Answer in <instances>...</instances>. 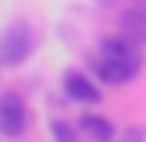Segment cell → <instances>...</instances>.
Wrapping results in <instances>:
<instances>
[{
  "instance_id": "cell-4",
  "label": "cell",
  "mask_w": 146,
  "mask_h": 142,
  "mask_svg": "<svg viewBox=\"0 0 146 142\" xmlns=\"http://www.w3.org/2000/svg\"><path fill=\"white\" fill-rule=\"evenodd\" d=\"M118 32L125 36L128 43H135L139 50L146 46V0H135V4H128L125 11H121Z\"/></svg>"
},
{
  "instance_id": "cell-2",
  "label": "cell",
  "mask_w": 146,
  "mask_h": 142,
  "mask_svg": "<svg viewBox=\"0 0 146 142\" xmlns=\"http://www.w3.org/2000/svg\"><path fill=\"white\" fill-rule=\"evenodd\" d=\"M32 57V36H29L25 25H11L4 36H0V64L7 68H18Z\"/></svg>"
},
{
  "instance_id": "cell-3",
  "label": "cell",
  "mask_w": 146,
  "mask_h": 142,
  "mask_svg": "<svg viewBox=\"0 0 146 142\" xmlns=\"http://www.w3.org/2000/svg\"><path fill=\"white\" fill-rule=\"evenodd\" d=\"M25 128H29L25 99H21L18 92H4V96H0V131H4L7 139H18V135H25Z\"/></svg>"
},
{
  "instance_id": "cell-6",
  "label": "cell",
  "mask_w": 146,
  "mask_h": 142,
  "mask_svg": "<svg viewBox=\"0 0 146 142\" xmlns=\"http://www.w3.org/2000/svg\"><path fill=\"white\" fill-rule=\"evenodd\" d=\"M82 131L89 135L93 142H111L114 139V124L107 117H100V114H86L82 117Z\"/></svg>"
},
{
  "instance_id": "cell-8",
  "label": "cell",
  "mask_w": 146,
  "mask_h": 142,
  "mask_svg": "<svg viewBox=\"0 0 146 142\" xmlns=\"http://www.w3.org/2000/svg\"><path fill=\"white\" fill-rule=\"evenodd\" d=\"M143 139H146V135H143V128H128V131L121 135L118 142H143Z\"/></svg>"
},
{
  "instance_id": "cell-5",
  "label": "cell",
  "mask_w": 146,
  "mask_h": 142,
  "mask_svg": "<svg viewBox=\"0 0 146 142\" xmlns=\"http://www.w3.org/2000/svg\"><path fill=\"white\" fill-rule=\"evenodd\" d=\"M64 92H68L71 99H78V103H100V85L93 82L89 75H82V71H68L64 75Z\"/></svg>"
},
{
  "instance_id": "cell-7",
  "label": "cell",
  "mask_w": 146,
  "mask_h": 142,
  "mask_svg": "<svg viewBox=\"0 0 146 142\" xmlns=\"http://www.w3.org/2000/svg\"><path fill=\"white\" fill-rule=\"evenodd\" d=\"M54 139H57V142H75V128H71L68 121L57 117V121H54Z\"/></svg>"
},
{
  "instance_id": "cell-1",
  "label": "cell",
  "mask_w": 146,
  "mask_h": 142,
  "mask_svg": "<svg viewBox=\"0 0 146 142\" xmlns=\"http://www.w3.org/2000/svg\"><path fill=\"white\" fill-rule=\"evenodd\" d=\"M139 68H143L139 46L128 43L121 32L100 43V53H96V60H93V75H96L100 82H107V85H125V82H132V78L139 75Z\"/></svg>"
}]
</instances>
